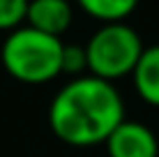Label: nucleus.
I'll list each match as a JSON object with an SVG mask.
<instances>
[{"instance_id": "f257e3e1", "label": "nucleus", "mask_w": 159, "mask_h": 157, "mask_svg": "<svg viewBox=\"0 0 159 157\" xmlns=\"http://www.w3.org/2000/svg\"><path fill=\"white\" fill-rule=\"evenodd\" d=\"M122 120V95L111 81L92 74H83L65 83L48 104L51 132L74 148L104 143Z\"/></svg>"}, {"instance_id": "f03ea898", "label": "nucleus", "mask_w": 159, "mask_h": 157, "mask_svg": "<svg viewBox=\"0 0 159 157\" xmlns=\"http://www.w3.org/2000/svg\"><path fill=\"white\" fill-rule=\"evenodd\" d=\"M62 39L30 25H19L2 42L0 60L5 72L21 83L39 85L60 76L62 60Z\"/></svg>"}, {"instance_id": "7ed1b4c3", "label": "nucleus", "mask_w": 159, "mask_h": 157, "mask_svg": "<svg viewBox=\"0 0 159 157\" xmlns=\"http://www.w3.org/2000/svg\"><path fill=\"white\" fill-rule=\"evenodd\" d=\"M143 48L145 46L139 32L125 21L122 23H104L85 44L88 72L97 79L113 83L116 79H122L134 72Z\"/></svg>"}, {"instance_id": "20e7f679", "label": "nucleus", "mask_w": 159, "mask_h": 157, "mask_svg": "<svg viewBox=\"0 0 159 157\" xmlns=\"http://www.w3.org/2000/svg\"><path fill=\"white\" fill-rule=\"evenodd\" d=\"M104 143L108 157H159V141L155 132L139 120L125 118Z\"/></svg>"}, {"instance_id": "39448f33", "label": "nucleus", "mask_w": 159, "mask_h": 157, "mask_svg": "<svg viewBox=\"0 0 159 157\" xmlns=\"http://www.w3.org/2000/svg\"><path fill=\"white\" fill-rule=\"evenodd\" d=\"M72 2H67V0H30L28 2L25 23L39 32L60 37L72 25Z\"/></svg>"}, {"instance_id": "423d86ee", "label": "nucleus", "mask_w": 159, "mask_h": 157, "mask_svg": "<svg viewBox=\"0 0 159 157\" xmlns=\"http://www.w3.org/2000/svg\"><path fill=\"white\" fill-rule=\"evenodd\" d=\"M131 81H134L136 95L145 104L159 109V44L143 48L134 72H131Z\"/></svg>"}, {"instance_id": "0eeeda50", "label": "nucleus", "mask_w": 159, "mask_h": 157, "mask_svg": "<svg viewBox=\"0 0 159 157\" xmlns=\"http://www.w3.org/2000/svg\"><path fill=\"white\" fill-rule=\"evenodd\" d=\"M85 14L102 23H122L136 9L139 0H76Z\"/></svg>"}, {"instance_id": "6e6552de", "label": "nucleus", "mask_w": 159, "mask_h": 157, "mask_svg": "<svg viewBox=\"0 0 159 157\" xmlns=\"http://www.w3.org/2000/svg\"><path fill=\"white\" fill-rule=\"evenodd\" d=\"M30 0H0V30L12 32L25 21Z\"/></svg>"}, {"instance_id": "1a4fd4ad", "label": "nucleus", "mask_w": 159, "mask_h": 157, "mask_svg": "<svg viewBox=\"0 0 159 157\" xmlns=\"http://www.w3.org/2000/svg\"><path fill=\"white\" fill-rule=\"evenodd\" d=\"M88 69V56H85V46L79 44H65L62 46V60H60V72L69 74V76H83V72Z\"/></svg>"}, {"instance_id": "9d476101", "label": "nucleus", "mask_w": 159, "mask_h": 157, "mask_svg": "<svg viewBox=\"0 0 159 157\" xmlns=\"http://www.w3.org/2000/svg\"><path fill=\"white\" fill-rule=\"evenodd\" d=\"M67 2H74V0H67Z\"/></svg>"}]
</instances>
